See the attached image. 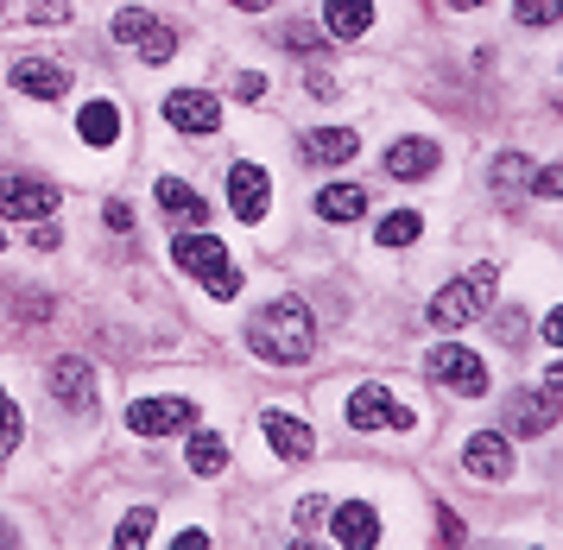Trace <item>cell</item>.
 Here are the masks:
<instances>
[{"label": "cell", "instance_id": "1", "mask_svg": "<svg viewBox=\"0 0 563 550\" xmlns=\"http://www.w3.org/2000/svg\"><path fill=\"white\" fill-rule=\"evenodd\" d=\"M247 349L260 361H273V367H298L317 354V317H310L305 298H273L260 310L254 323H247Z\"/></svg>", "mask_w": 563, "mask_h": 550}, {"label": "cell", "instance_id": "2", "mask_svg": "<svg viewBox=\"0 0 563 550\" xmlns=\"http://www.w3.org/2000/svg\"><path fill=\"white\" fill-rule=\"evenodd\" d=\"M172 260H178L197 285H203L209 298H234V292H241L234 260L222 253V241H216V234H203V228H184V234H172Z\"/></svg>", "mask_w": 563, "mask_h": 550}, {"label": "cell", "instance_id": "3", "mask_svg": "<svg viewBox=\"0 0 563 550\" xmlns=\"http://www.w3.org/2000/svg\"><path fill=\"white\" fill-rule=\"evenodd\" d=\"M494 285H500V273H494V266H475V273L450 278V285H443V292L431 298L424 323H431V329H462V323H475L487 304H494Z\"/></svg>", "mask_w": 563, "mask_h": 550}, {"label": "cell", "instance_id": "4", "mask_svg": "<svg viewBox=\"0 0 563 550\" xmlns=\"http://www.w3.org/2000/svg\"><path fill=\"white\" fill-rule=\"evenodd\" d=\"M424 380H437L443 393H462V399H482L487 393V361L475 349H462V342H437L424 354Z\"/></svg>", "mask_w": 563, "mask_h": 550}, {"label": "cell", "instance_id": "5", "mask_svg": "<svg viewBox=\"0 0 563 550\" xmlns=\"http://www.w3.org/2000/svg\"><path fill=\"white\" fill-rule=\"evenodd\" d=\"M64 190L57 184H38V177H0V216L7 222H52Z\"/></svg>", "mask_w": 563, "mask_h": 550}, {"label": "cell", "instance_id": "6", "mask_svg": "<svg viewBox=\"0 0 563 550\" xmlns=\"http://www.w3.org/2000/svg\"><path fill=\"white\" fill-rule=\"evenodd\" d=\"M418 418H411L406 405H393V393H386L380 380H367V386H355L349 393V430H411Z\"/></svg>", "mask_w": 563, "mask_h": 550}, {"label": "cell", "instance_id": "7", "mask_svg": "<svg viewBox=\"0 0 563 550\" xmlns=\"http://www.w3.org/2000/svg\"><path fill=\"white\" fill-rule=\"evenodd\" d=\"M197 425V405L190 399H133L128 405V430L133 437H172V430Z\"/></svg>", "mask_w": 563, "mask_h": 550}, {"label": "cell", "instance_id": "8", "mask_svg": "<svg viewBox=\"0 0 563 550\" xmlns=\"http://www.w3.org/2000/svg\"><path fill=\"white\" fill-rule=\"evenodd\" d=\"M443 165V152H437V140H424V133H406V140H393L380 158L386 177H399V184H424V177Z\"/></svg>", "mask_w": 563, "mask_h": 550}, {"label": "cell", "instance_id": "9", "mask_svg": "<svg viewBox=\"0 0 563 550\" xmlns=\"http://www.w3.org/2000/svg\"><path fill=\"white\" fill-rule=\"evenodd\" d=\"M558 411H563L558 393L551 386H532V393H512L507 399V425L500 430H512V437H544V430L558 425Z\"/></svg>", "mask_w": 563, "mask_h": 550}, {"label": "cell", "instance_id": "10", "mask_svg": "<svg viewBox=\"0 0 563 550\" xmlns=\"http://www.w3.org/2000/svg\"><path fill=\"white\" fill-rule=\"evenodd\" d=\"M158 114L178 127V133H216L222 127V101L209 96V89H172Z\"/></svg>", "mask_w": 563, "mask_h": 550}, {"label": "cell", "instance_id": "11", "mask_svg": "<svg viewBox=\"0 0 563 550\" xmlns=\"http://www.w3.org/2000/svg\"><path fill=\"white\" fill-rule=\"evenodd\" d=\"M229 209L241 216V222H266V209H273V177L241 158V165L229 172Z\"/></svg>", "mask_w": 563, "mask_h": 550}, {"label": "cell", "instance_id": "12", "mask_svg": "<svg viewBox=\"0 0 563 550\" xmlns=\"http://www.w3.org/2000/svg\"><path fill=\"white\" fill-rule=\"evenodd\" d=\"M52 399L64 411H89L96 405V367L82 361V354H57L52 361Z\"/></svg>", "mask_w": 563, "mask_h": 550}, {"label": "cell", "instance_id": "13", "mask_svg": "<svg viewBox=\"0 0 563 550\" xmlns=\"http://www.w3.org/2000/svg\"><path fill=\"white\" fill-rule=\"evenodd\" d=\"M462 469L475 481H512V450L500 430H475L468 443H462Z\"/></svg>", "mask_w": 563, "mask_h": 550}, {"label": "cell", "instance_id": "14", "mask_svg": "<svg viewBox=\"0 0 563 550\" xmlns=\"http://www.w3.org/2000/svg\"><path fill=\"white\" fill-rule=\"evenodd\" d=\"M330 531H335V544L342 550H374L380 544V513L367 501H342L330 513Z\"/></svg>", "mask_w": 563, "mask_h": 550}, {"label": "cell", "instance_id": "15", "mask_svg": "<svg viewBox=\"0 0 563 550\" xmlns=\"http://www.w3.org/2000/svg\"><path fill=\"white\" fill-rule=\"evenodd\" d=\"M13 89L20 96H38V101H57V96H70V70L52 64V57H20L13 64Z\"/></svg>", "mask_w": 563, "mask_h": 550}, {"label": "cell", "instance_id": "16", "mask_svg": "<svg viewBox=\"0 0 563 550\" xmlns=\"http://www.w3.org/2000/svg\"><path fill=\"white\" fill-rule=\"evenodd\" d=\"M260 430H266V443H273L285 462H310V455H317L310 425H305V418H291V411H266V418H260Z\"/></svg>", "mask_w": 563, "mask_h": 550}, {"label": "cell", "instance_id": "17", "mask_svg": "<svg viewBox=\"0 0 563 550\" xmlns=\"http://www.w3.org/2000/svg\"><path fill=\"white\" fill-rule=\"evenodd\" d=\"M153 197H158V209H165V216H178V222H190V228H203V222H209V202L197 197L184 177H158Z\"/></svg>", "mask_w": 563, "mask_h": 550}, {"label": "cell", "instance_id": "18", "mask_svg": "<svg viewBox=\"0 0 563 550\" xmlns=\"http://www.w3.org/2000/svg\"><path fill=\"white\" fill-rule=\"evenodd\" d=\"M305 152L317 158V165H349L361 152V140L349 133V127H310L305 133Z\"/></svg>", "mask_w": 563, "mask_h": 550}, {"label": "cell", "instance_id": "19", "mask_svg": "<svg viewBox=\"0 0 563 550\" xmlns=\"http://www.w3.org/2000/svg\"><path fill=\"white\" fill-rule=\"evenodd\" d=\"M317 216L323 222H361L367 216V190L361 184H330V190H317Z\"/></svg>", "mask_w": 563, "mask_h": 550}, {"label": "cell", "instance_id": "20", "mask_svg": "<svg viewBox=\"0 0 563 550\" xmlns=\"http://www.w3.org/2000/svg\"><path fill=\"white\" fill-rule=\"evenodd\" d=\"M323 25H330V38H361L374 25V0H330Z\"/></svg>", "mask_w": 563, "mask_h": 550}, {"label": "cell", "instance_id": "21", "mask_svg": "<svg viewBox=\"0 0 563 550\" xmlns=\"http://www.w3.org/2000/svg\"><path fill=\"white\" fill-rule=\"evenodd\" d=\"M77 133L89 146H114V140H121V108H114V101H89L77 114Z\"/></svg>", "mask_w": 563, "mask_h": 550}, {"label": "cell", "instance_id": "22", "mask_svg": "<svg viewBox=\"0 0 563 550\" xmlns=\"http://www.w3.org/2000/svg\"><path fill=\"white\" fill-rule=\"evenodd\" d=\"M190 469H197V475H222V469H229V443H222V430H197L190 425Z\"/></svg>", "mask_w": 563, "mask_h": 550}, {"label": "cell", "instance_id": "23", "mask_svg": "<svg viewBox=\"0 0 563 550\" xmlns=\"http://www.w3.org/2000/svg\"><path fill=\"white\" fill-rule=\"evenodd\" d=\"M526 177H532V165H526V152H500L494 158V197L512 202L519 190H526Z\"/></svg>", "mask_w": 563, "mask_h": 550}, {"label": "cell", "instance_id": "24", "mask_svg": "<svg viewBox=\"0 0 563 550\" xmlns=\"http://www.w3.org/2000/svg\"><path fill=\"white\" fill-rule=\"evenodd\" d=\"M418 234H424V216H411V209H393V216H380V228H374L380 248H411Z\"/></svg>", "mask_w": 563, "mask_h": 550}, {"label": "cell", "instance_id": "25", "mask_svg": "<svg viewBox=\"0 0 563 550\" xmlns=\"http://www.w3.org/2000/svg\"><path fill=\"white\" fill-rule=\"evenodd\" d=\"M153 13H146V7H121V13H114V25H108V32H114V45H140V38H146V32H153Z\"/></svg>", "mask_w": 563, "mask_h": 550}, {"label": "cell", "instance_id": "26", "mask_svg": "<svg viewBox=\"0 0 563 550\" xmlns=\"http://www.w3.org/2000/svg\"><path fill=\"white\" fill-rule=\"evenodd\" d=\"M512 20L532 25V32H544V25L563 20V0H512Z\"/></svg>", "mask_w": 563, "mask_h": 550}, {"label": "cell", "instance_id": "27", "mask_svg": "<svg viewBox=\"0 0 563 550\" xmlns=\"http://www.w3.org/2000/svg\"><path fill=\"white\" fill-rule=\"evenodd\" d=\"M172 51H178V32H172V25H153V32L140 38V57H146V64H172Z\"/></svg>", "mask_w": 563, "mask_h": 550}, {"label": "cell", "instance_id": "28", "mask_svg": "<svg viewBox=\"0 0 563 550\" xmlns=\"http://www.w3.org/2000/svg\"><path fill=\"white\" fill-rule=\"evenodd\" d=\"M146 538H153V513L140 506V513H128V519H121V531H114V544H121V550H140Z\"/></svg>", "mask_w": 563, "mask_h": 550}, {"label": "cell", "instance_id": "29", "mask_svg": "<svg viewBox=\"0 0 563 550\" xmlns=\"http://www.w3.org/2000/svg\"><path fill=\"white\" fill-rule=\"evenodd\" d=\"M20 430H26V418H20V405H13L7 393H0V455H7V450H20Z\"/></svg>", "mask_w": 563, "mask_h": 550}, {"label": "cell", "instance_id": "30", "mask_svg": "<svg viewBox=\"0 0 563 550\" xmlns=\"http://www.w3.org/2000/svg\"><path fill=\"white\" fill-rule=\"evenodd\" d=\"M526 190H532V197H563V158H558V165H544V172L526 177Z\"/></svg>", "mask_w": 563, "mask_h": 550}, {"label": "cell", "instance_id": "31", "mask_svg": "<svg viewBox=\"0 0 563 550\" xmlns=\"http://www.w3.org/2000/svg\"><path fill=\"white\" fill-rule=\"evenodd\" d=\"M494 336H500V342H526V336H532V323H526V310H500V323H494Z\"/></svg>", "mask_w": 563, "mask_h": 550}, {"label": "cell", "instance_id": "32", "mask_svg": "<svg viewBox=\"0 0 563 550\" xmlns=\"http://www.w3.org/2000/svg\"><path fill=\"white\" fill-rule=\"evenodd\" d=\"M234 96H241V101H260V96H266V76H260V70H241V76H234Z\"/></svg>", "mask_w": 563, "mask_h": 550}, {"label": "cell", "instance_id": "33", "mask_svg": "<svg viewBox=\"0 0 563 550\" xmlns=\"http://www.w3.org/2000/svg\"><path fill=\"white\" fill-rule=\"evenodd\" d=\"M285 45H291V51H310V45H317V25H305V20H298L291 32H285Z\"/></svg>", "mask_w": 563, "mask_h": 550}, {"label": "cell", "instance_id": "34", "mask_svg": "<svg viewBox=\"0 0 563 550\" xmlns=\"http://www.w3.org/2000/svg\"><path fill=\"white\" fill-rule=\"evenodd\" d=\"M102 216H108V228H121V234H128V228H133V209H128V202H121V197L108 202Z\"/></svg>", "mask_w": 563, "mask_h": 550}, {"label": "cell", "instance_id": "35", "mask_svg": "<svg viewBox=\"0 0 563 550\" xmlns=\"http://www.w3.org/2000/svg\"><path fill=\"white\" fill-rule=\"evenodd\" d=\"M305 89H310L317 101H330V96H335V76H330V70H310V82H305Z\"/></svg>", "mask_w": 563, "mask_h": 550}, {"label": "cell", "instance_id": "36", "mask_svg": "<svg viewBox=\"0 0 563 550\" xmlns=\"http://www.w3.org/2000/svg\"><path fill=\"white\" fill-rule=\"evenodd\" d=\"M64 13H70L64 0H45V7H32V20H38V25H57V20H64Z\"/></svg>", "mask_w": 563, "mask_h": 550}, {"label": "cell", "instance_id": "37", "mask_svg": "<svg viewBox=\"0 0 563 550\" xmlns=\"http://www.w3.org/2000/svg\"><path fill=\"white\" fill-rule=\"evenodd\" d=\"M317 519H323V501H317V494H310V501H298V526H317Z\"/></svg>", "mask_w": 563, "mask_h": 550}, {"label": "cell", "instance_id": "38", "mask_svg": "<svg viewBox=\"0 0 563 550\" xmlns=\"http://www.w3.org/2000/svg\"><path fill=\"white\" fill-rule=\"evenodd\" d=\"M178 550H209V531H178Z\"/></svg>", "mask_w": 563, "mask_h": 550}, {"label": "cell", "instance_id": "39", "mask_svg": "<svg viewBox=\"0 0 563 550\" xmlns=\"http://www.w3.org/2000/svg\"><path fill=\"white\" fill-rule=\"evenodd\" d=\"M544 336H551V342L563 349V310H551V317H544Z\"/></svg>", "mask_w": 563, "mask_h": 550}, {"label": "cell", "instance_id": "40", "mask_svg": "<svg viewBox=\"0 0 563 550\" xmlns=\"http://www.w3.org/2000/svg\"><path fill=\"white\" fill-rule=\"evenodd\" d=\"M544 386H551V393H558V399H563V361H558V367H551V374H544Z\"/></svg>", "mask_w": 563, "mask_h": 550}, {"label": "cell", "instance_id": "41", "mask_svg": "<svg viewBox=\"0 0 563 550\" xmlns=\"http://www.w3.org/2000/svg\"><path fill=\"white\" fill-rule=\"evenodd\" d=\"M229 7H247V13H260V7H273V0H229Z\"/></svg>", "mask_w": 563, "mask_h": 550}, {"label": "cell", "instance_id": "42", "mask_svg": "<svg viewBox=\"0 0 563 550\" xmlns=\"http://www.w3.org/2000/svg\"><path fill=\"white\" fill-rule=\"evenodd\" d=\"M443 7H462V13H468V7H482V0H443Z\"/></svg>", "mask_w": 563, "mask_h": 550}, {"label": "cell", "instance_id": "43", "mask_svg": "<svg viewBox=\"0 0 563 550\" xmlns=\"http://www.w3.org/2000/svg\"><path fill=\"white\" fill-rule=\"evenodd\" d=\"M13 538H20V531H13V526H0V544H13Z\"/></svg>", "mask_w": 563, "mask_h": 550}, {"label": "cell", "instance_id": "44", "mask_svg": "<svg viewBox=\"0 0 563 550\" xmlns=\"http://www.w3.org/2000/svg\"><path fill=\"white\" fill-rule=\"evenodd\" d=\"M0 248H7V228H0Z\"/></svg>", "mask_w": 563, "mask_h": 550}]
</instances>
